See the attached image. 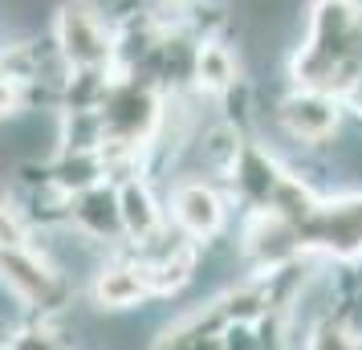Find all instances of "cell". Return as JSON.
<instances>
[{
	"mask_svg": "<svg viewBox=\"0 0 362 350\" xmlns=\"http://www.w3.org/2000/svg\"><path fill=\"white\" fill-rule=\"evenodd\" d=\"M151 293L143 265H106L94 277V301L106 310H127L134 301H143Z\"/></svg>",
	"mask_w": 362,
	"mask_h": 350,
	"instance_id": "6",
	"label": "cell"
},
{
	"mask_svg": "<svg viewBox=\"0 0 362 350\" xmlns=\"http://www.w3.org/2000/svg\"><path fill=\"white\" fill-rule=\"evenodd\" d=\"M74 216L82 220L86 228L94 236H106L115 233V228H122V220H118V196H110L106 187H86V192H78V208H74Z\"/></svg>",
	"mask_w": 362,
	"mask_h": 350,
	"instance_id": "9",
	"label": "cell"
},
{
	"mask_svg": "<svg viewBox=\"0 0 362 350\" xmlns=\"http://www.w3.org/2000/svg\"><path fill=\"white\" fill-rule=\"evenodd\" d=\"M171 208H175L180 228L187 236H196V240L220 233V224H224V200H220L208 184H180Z\"/></svg>",
	"mask_w": 362,
	"mask_h": 350,
	"instance_id": "5",
	"label": "cell"
},
{
	"mask_svg": "<svg viewBox=\"0 0 362 350\" xmlns=\"http://www.w3.org/2000/svg\"><path fill=\"white\" fill-rule=\"evenodd\" d=\"M297 240H301V249H322L338 261L362 257V196L317 204L297 224Z\"/></svg>",
	"mask_w": 362,
	"mask_h": 350,
	"instance_id": "1",
	"label": "cell"
},
{
	"mask_svg": "<svg viewBox=\"0 0 362 350\" xmlns=\"http://www.w3.org/2000/svg\"><path fill=\"white\" fill-rule=\"evenodd\" d=\"M0 281L8 285L17 298H25L29 305H53V301H62V277L29 245L0 249Z\"/></svg>",
	"mask_w": 362,
	"mask_h": 350,
	"instance_id": "4",
	"label": "cell"
},
{
	"mask_svg": "<svg viewBox=\"0 0 362 350\" xmlns=\"http://www.w3.org/2000/svg\"><path fill=\"white\" fill-rule=\"evenodd\" d=\"M196 82L204 90H212V94L236 86V57H232L228 45H220V41L199 45L196 49Z\"/></svg>",
	"mask_w": 362,
	"mask_h": 350,
	"instance_id": "8",
	"label": "cell"
},
{
	"mask_svg": "<svg viewBox=\"0 0 362 350\" xmlns=\"http://www.w3.org/2000/svg\"><path fill=\"white\" fill-rule=\"evenodd\" d=\"M57 45H62V57L78 69H102L115 57V37L106 29L102 13L94 4H86V0H74V4L62 8Z\"/></svg>",
	"mask_w": 362,
	"mask_h": 350,
	"instance_id": "2",
	"label": "cell"
},
{
	"mask_svg": "<svg viewBox=\"0 0 362 350\" xmlns=\"http://www.w3.org/2000/svg\"><path fill=\"white\" fill-rule=\"evenodd\" d=\"M354 350H362V338H358V342H354Z\"/></svg>",
	"mask_w": 362,
	"mask_h": 350,
	"instance_id": "12",
	"label": "cell"
},
{
	"mask_svg": "<svg viewBox=\"0 0 362 350\" xmlns=\"http://www.w3.org/2000/svg\"><path fill=\"white\" fill-rule=\"evenodd\" d=\"M354 342H358V334L346 326L342 317H322L317 326H313L310 342H305V350H354Z\"/></svg>",
	"mask_w": 362,
	"mask_h": 350,
	"instance_id": "10",
	"label": "cell"
},
{
	"mask_svg": "<svg viewBox=\"0 0 362 350\" xmlns=\"http://www.w3.org/2000/svg\"><path fill=\"white\" fill-rule=\"evenodd\" d=\"M8 350H62V346H57V338L49 330H21Z\"/></svg>",
	"mask_w": 362,
	"mask_h": 350,
	"instance_id": "11",
	"label": "cell"
},
{
	"mask_svg": "<svg viewBox=\"0 0 362 350\" xmlns=\"http://www.w3.org/2000/svg\"><path fill=\"white\" fill-rule=\"evenodd\" d=\"M338 118H342V102L329 90H305L301 86L297 94L281 102V122L297 143H326L338 131Z\"/></svg>",
	"mask_w": 362,
	"mask_h": 350,
	"instance_id": "3",
	"label": "cell"
},
{
	"mask_svg": "<svg viewBox=\"0 0 362 350\" xmlns=\"http://www.w3.org/2000/svg\"><path fill=\"white\" fill-rule=\"evenodd\" d=\"M118 220H122V228L139 240H151V236L159 233V208L151 200V192L139 180H127L122 192H118Z\"/></svg>",
	"mask_w": 362,
	"mask_h": 350,
	"instance_id": "7",
	"label": "cell"
}]
</instances>
